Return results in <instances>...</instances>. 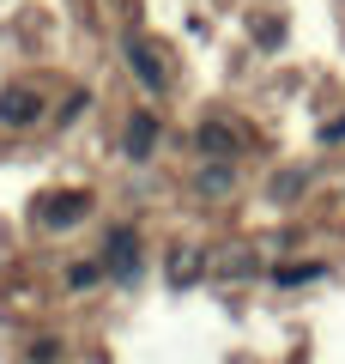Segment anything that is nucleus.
Returning <instances> with one entry per match:
<instances>
[{
    "label": "nucleus",
    "instance_id": "1",
    "mask_svg": "<svg viewBox=\"0 0 345 364\" xmlns=\"http://www.w3.org/2000/svg\"><path fill=\"white\" fill-rule=\"evenodd\" d=\"M85 207H91L85 195H49V200H43V207H37V219L61 231V225H79V219H85Z\"/></svg>",
    "mask_w": 345,
    "mask_h": 364
},
{
    "label": "nucleus",
    "instance_id": "2",
    "mask_svg": "<svg viewBox=\"0 0 345 364\" xmlns=\"http://www.w3.org/2000/svg\"><path fill=\"white\" fill-rule=\"evenodd\" d=\"M109 267L121 273V279H133V273H140V249H133V231H109Z\"/></svg>",
    "mask_w": 345,
    "mask_h": 364
},
{
    "label": "nucleus",
    "instance_id": "3",
    "mask_svg": "<svg viewBox=\"0 0 345 364\" xmlns=\"http://www.w3.org/2000/svg\"><path fill=\"white\" fill-rule=\"evenodd\" d=\"M31 116H37V97H31L25 85H13L6 97H0V122H6V128H25Z\"/></svg>",
    "mask_w": 345,
    "mask_h": 364
},
{
    "label": "nucleus",
    "instance_id": "4",
    "mask_svg": "<svg viewBox=\"0 0 345 364\" xmlns=\"http://www.w3.org/2000/svg\"><path fill=\"white\" fill-rule=\"evenodd\" d=\"M128 67L146 79V91H164V67H158V55L146 43H128Z\"/></svg>",
    "mask_w": 345,
    "mask_h": 364
},
{
    "label": "nucleus",
    "instance_id": "5",
    "mask_svg": "<svg viewBox=\"0 0 345 364\" xmlns=\"http://www.w3.org/2000/svg\"><path fill=\"white\" fill-rule=\"evenodd\" d=\"M152 140H158V122L152 116H133L128 122V158H146V152H152Z\"/></svg>",
    "mask_w": 345,
    "mask_h": 364
},
{
    "label": "nucleus",
    "instance_id": "6",
    "mask_svg": "<svg viewBox=\"0 0 345 364\" xmlns=\"http://www.w3.org/2000/svg\"><path fill=\"white\" fill-rule=\"evenodd\" d=\"M200 146H206V152H230V146H236V134H230L224 122H206V128H200Z\"/></svg>",
    "mask_w": 345,
    "mask_h": 364
},
{
    "label": "nucleus",
    "instance_id": "7",
    "mask_svg": "<svg viewBox=\"0 0 345 364\" xmlns=\"http://www.w3.org/2000/svg\"><path fill=\"white\" fill-rule=\"evenodd\" d=\"M97 279H103V267H97V261H85V267H73V273H67V286H79V291H85V286H97Z\"/></svg>",
    "mask_w": 345,
    "mask_h": 364
},
{
    "label": "nucleus",
    "instance_id": "8",
    "mask_svg": "<svg viewBox=\"0 0 345 364\" xmlns=\"http://www.w3.org/2000/svg\"><path fill=\"white\" fill-rule=\"evenodd\" d=\"M315 273H321L315 261H309V267H285V273H279V286H303V279H315Z\"/></svg>",
    "mask_w": 345,
    "mask_h": 364
},
{
    "label": "nucleus",
    "instance_id": "9",
    "mask_svg": "<svg viewBox=\"0 0 345 364\" xmlns=\"http://www.w3.org/2000/svg\"><path fill=\"white\" fill-rule=\"evenodd\" d=\"M194 273H200V261H182V255L170 261V279H176V286H182V279H194Z\"/></svg>",
    "mask_w": 345,
    "mask_h": 364
}]
</instances>
